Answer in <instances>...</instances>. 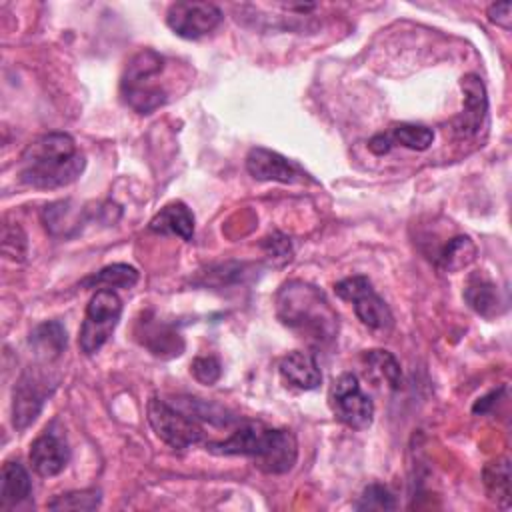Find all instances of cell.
Segmentation results:
<instances>
[{"instance_id": "6da1fadb", "label": "cell", "mask_w": 512, "mask_h": 512, "mask_svg": "<svg viewBox=\"0 0 512 512\" xmlns=\"http://www.w3.org/2000/svg\"><path fill=\"white\" fill-rule=\"evenodd\" d=\"M86 160L66 132H48L32 140L18 162V178L32 188L68 186L84 172Z\"/></svg>"}, {"instance_id": "7a4b0ae2", "label": "cell", "mask_w": 512, "mask_h": 512, "mask_svg": "<svg viewBox=\"0 0 512 512\" xmlns=\"http://www.w3.org/2000/svg\"><path fill=\"white\" fill-rule=\"evenodd\" d=\"M206 450L224 456H248L266 474H284L292 470L298 458L294 434L262 422H244L228 438L206 442Z\"/></svg>"}, {"instance_id": "3957f363", "label": "cell", "mask_w": 512, "mask_h": 512, "mask_svg": "<svg viewBox=\"0 0 512 512\" xmlns=\"http://www.w3.org/2000/svg\"><path fill=\"white\" fill-rule=\"evenodd\" d=\"M276 316L284 326L316 344L332 342L338 336V312L320 288L302 280H290L278 290Z\"/></svg>"}, {"instance_id": "277c9868", "label": "cell", "mask_w": 512, "mask_h": 512, "mask_svg": "<svg viewBox=\"0 0 512 512\" xmlns=\"http://www.w3.org/2000/svg\"><path fill=\"white\" fill-rule=\"evenodd\" d=\"M164 70V58L152 50L144 48L136 52L122 74L120 96L122 102L138 114H152L166 104L168 94L160 84L158 76Z\"/></svg>"}, {"instance_id": "5b68a950", "label": "cell", "mask_w": 512, "mask_h": 512, "mask_svg": "<svg viewBox=\"0 0 512 512\" xmlns=\"http://www.w3.org/2000/svg\"><path fill=\"white\" fill-rule=\"evenodd\" d=\"M122 316V300L114 290L100 288L86 306L84 322L80 326L78 344L86 356L96 354L112 336Z\"/></svg>"}, {"instance_id": "8992f818", "label": "cell", "mask_w": 512, "mask_h": 512, "mask_svg": "<svg viewBox=\"0 0 512 512\" xmlns=\"http://www.w3.org/2000/svg\"><path fill=\"white\" fill-rule=\"evenodd\" d=\"M148 422L156 436L174 450H186L204 438L200 422L190 412L162 398H150Z\"/></svg>"}, {"instance_id": "52a82bcc", "label": "cell", "mask_w": 512, "mask_h": 512, "mask_svg": "<svg viewBox=\"0 0 512 512\" xmlns=\"http://www.w3.org/2000/svg\"><path fill=\"white\" fill-rule=\"evenodd\" d=\"M328 404L336 420L352 430H366L374 420V402L362 392L358 376L352 372H344L332 382Z\"/></svg>"}, {"instance_id": "ba28073f", "label": "cell", "mask_w": 512, "mask_h": 512, "mask_svg": "<svg viewBox=\"0 0 512 512\" xmlns=\"http://www.w3.org/2000/svg\"><path fill=\"white\" fill-rule=\"evenodd\" d=\"M334 292L338 294V298L352 302L354 312L364 326L372 330L392 328L394 316L384 298L372 288V282L366 276H348L334 286Z\"/></svg>"}, {"instance_id": "9c48e42d", "label": "cell", "mask_w": 512, "mask_h": 512, "mask_svg": "<svg viewBox=\"0 0 512 512\" xmlns=\"http://www.w3.org/2000/svg\"><path fill=\"white\" fill-rule=\"evenodd\" d=\"M54 388L56 380H50L38 368L30 366L22 372L12 392V424L16 430H24L36 420Z\"/></svg>"}, {"instance_id": "30bf717a", "label": "cell", "mask_w": 512, "mask_h": 512, "mask_svg": "<svg viewBox=\"0 0 512 512\" xmlns=\"http://www.w3.org/2000/svg\"><path fill=\"white\" fill-rule=\"evenodd\" d=\"M222 20V10L210 2H174L166 12L168 28L186 40L208 36L220 26Z\"/></svg>"}, {"instance_id": "8fae6325", "label": "cell", "mask_w": 512, "mask_h": 512, "mask_svg": "<svg viewBox=\"0 0 512 512\" xmlns=\"http://www.w3.org/2000/svg\"><path fill=\"white\" fill-rule=\"evenodd\" d=\"M460 86L464 92V108H462V114L454 120V132L460 138H470V136H476L486 122L488 98H486L484 82L476 74H466L460 80Z\"/></svg>"}, {"instance_id": "7c38bea8", "label": "cell", "mask_w": 512, "mask_h": 512, "mask_svg": "<svg viewBox=\"0 0 512 512\" xmlns=\"http://www.w3.org/2000/svg\"><path fill=\"white\" fill-rule=\"evenodd\" d=\"M30 464H32V470L42 476V478H50V476H56L60 474L68 460H70V448L66 444V438L52 430V428H46L32 444H30Z\"/></svg>"}, {"instance_id": "4fadbf2b", "label": "cell", "mask_w": 512, "mask_h": 512, "mask_svg": "<svg viewBox=\"0 0 512 512\" xmlns=\"http://www.w3.org/2000/svg\"><path fill=\"white\" fill-rule=\"evenodd\" d=\"M246 170L250 172L252 178L262 180V182H282V184H292L302 180L306 176L298 164L290 162L286 156L268 150V148H252L246 156Z\"/></svg>"}, {"instance_id": "5bb4252c", "label": "cell", "mask_w": 512, "mask_h": 512, "mask_svg": "<svg viewBox=\"0 0 512 512\" xmlns=\"http://www.w3.org/2000/svg\"><path fill=\"white\" fill-rule=\"evenodd\" d=\"M136 338L158 358H174L184 350L182 336L170 324H164L158 318H148V314L136 322Z\"/></svg>"}, {"instance_id": "9a60e30c", "label": "cell", "mask_w": 512, "mask_h": 512, "mask_svg": "<svg viewBox=\"0 0 512 512\" xmlns=\"http://www.w3.org/2000/svg\"><path fill=\"white\" fill-rule=\"evenodd\" d=\"M278 372L286 384L298 390H314L322 382V372L314 354L304 350L286 354L278 364Z\"/></svg>"}, {"instance_id": "2e32d148", "label": "cell", "mask_w": 512, "mask_h": 512, "mask_svg": "<svg viewBox=\"0 0 512 512\" xmlns=\"http://www.w3.org/2000/svg\"><path fill=\"white\" fill-rule=\"evenodd\" d=\"M148 228L156 234L178 236L190 242L194 236V214L184 202H170L150 220Z\"/></svg>"}, {"instance_id": "e0dca14e", "label": "cell", "mask_w": 512, "mask_h": 512, "mask_svg": "<svg viewBox=\"0 0 512 512\" xmlns=\"http://www.w3.org/2000/svg\"><path fill=\"white\" fill-rule=\"evenodd\" d=\"M464 300L476 314L484 318H494L502 310L498 286L482 272H476L468 278V284L464 288Z\"/></svg>"}, {"instance_id": "ac0fdd59", "label": "cell", "mask_w": 512, "mask_h": 512, "mask_svg": "<svg viewBox=\"0 0 512 512\" xmlns=\"http://www.w3.org/2000/svg\"><path fill=\"white\" fill-rule=\"evenodd\" d=\"M32 494V482L20 462H6L0 476V508H16Z\"/></svg>"}, {"instance_id": "d6986e66", "label": "cell", "mask_w": 512, "mask_h": 512, "mask_svg": "<svg viewBox=\"0 0 512 512\" xmlns=\"http://www.w3.org/2000/svg\"><path fill=\"white\" fill-rule=\"evenodd\" d=\"M34 354L46 362L56 360L66 348V330L58 320L38 324L28 338Z\"/></svg>"}, {"instance_id": "ffe728a7", "label": "cell", "mask_w": 512, "mask_h": 512, "mask_svg": "<svg viewBox=\"0 0 512 512\" xmlns=\"http://www.w3.org/2000/svg\"><path fill=\"white\" fill-rule=\"evenodd\" d=\"M138 282V270L130 264H110V266H104L102 270H98L96 274H90L86 276L80 286L82 288H106V290H112V288H132L134 284Z\"/></svg>"}, {"instance_id": "44dd1931", "label": "cell", "mask_w": 512, "mask_h": 512, "mask_svg": "<svg viewBox=\"0 0 512 512\" xmlns=\"http://www.w3.org/2000/svg\"><path fill=\"white\" fill-rule=\"evenodd\" d=\"M476 258V246L468 236H454L438 254V268L444 272H456L472 264Z\"/></svg>"}, {"instance_id": "7402d4cb", "label": "cell", "mask_w": 512, "mask_h": 512, "mask_svg": "<svg viewBox=\"0 0 512 512\" xmlns=\"http://www.w3.org/2000/svg\"><path fill=\"white\" fill-rule=\"evenodd\" d=\"M364 362L374 374H378L392 390H398L402 384L400 362L388 350H368L364 352Z\"/></svg>"}, {"instance_id": "603a6c76", "label": "cell", "mask_w": 512, "mask_h": 512, "mask_svg": "<svg viewBox=\"0 0 512 512\" xmlns=\"http://www.w3.org/2000/svg\"><path fill=\"white\" fill-rule=\"evenodd\" d=\"M392 144H400L408 150H428L434 142V130L420 124H398L388 132Z\"/></svg>"}, {"instance_id": "cb8c5ba5", "label": "cell", "mask_w": 512, "mask_h": 512, "mask_svg": "<svg viewBox=\"0 0 512 512\" xmlns=\"http://www.w3.org/2000/svg\"><path fill=\"white\" fill-rule=\"evenodd\" d=\"M484 484H486L488 492L494 494L492 498L502 500V506L506 508L508 500H510V466H508L506 458L490 462L484 468Z\"/></svg>"}, {"instance_id": "d4e9b609", "label": "cell", "mask_w": 512, "mask_h": 512, "mask_svg": "<svg viewBox=\"0 0 512 512\" xmlns=\"http://www.w3.org/2000/svg\"><path fill=\"white\" fill-rule=\"evenodd\" d=\"M100 504L98 490H80V492H66L58 494L54 500L48 502L50 510H94Z\"/></svg>"}, {"instance_id": "484cf974", "label": "cell", "mask_w": 512, "mask_h": 512, "mask_svg": "<svg viewBox=\"0 0 512 512\" xmlns=\"http://www.w3.org/2000/svg\"><path fill=\"white\" fill-rule=\"evenodd\" d=\"M396 506L392 492L382 484L366 486L356 502V510H396Z\"/></svg>"}, {"instance_id": "4316f807", "label": "cell", "mask_w": 512, "mask_h": 512, "mask_svg": "<svg viewBox=\"0 0 512 512\" xmlns=\"http://www.w3.org/2000/svg\"><path fill=\"white\" fill-rule=\"evenodd\" d=\"M190 372L198 382L210 386V384L218 382V378L222 376V366H220L218 358H214V356H198L190 364Z\"/></svg>"}, {"instance_id": "83f0119b", "label": "cell", "mask_w": 512, "mask_h": 512, "mask_svg": "<svg viewBox=\"0 0 512 512\" xmlns=\"http://www.w3.org/2000/svg\"><path fill=\"white\" fill-rule=\"evenodd\" d=\"M488 20L504 30H510L512 26V4L510 2H498L488 6Z\"/></svg>"}, {"instance_id": "f1b7e54d", "label": "cell", "mask_w": 512, "mask_h": 512, "mask_svg": "<svg viewBox=\"0 0 512 512\" xmlns=\"http://www.w3.org/2000/svg\"><path fill=\"white\" fill-rule=\"evenodd\" d=\"M392 146H394V144H392V140H390L388 132H380V134L372 136V138H370V142H368V148H370L374 154H378V156L388 154Z\"/></svg>"}]
</instances>
